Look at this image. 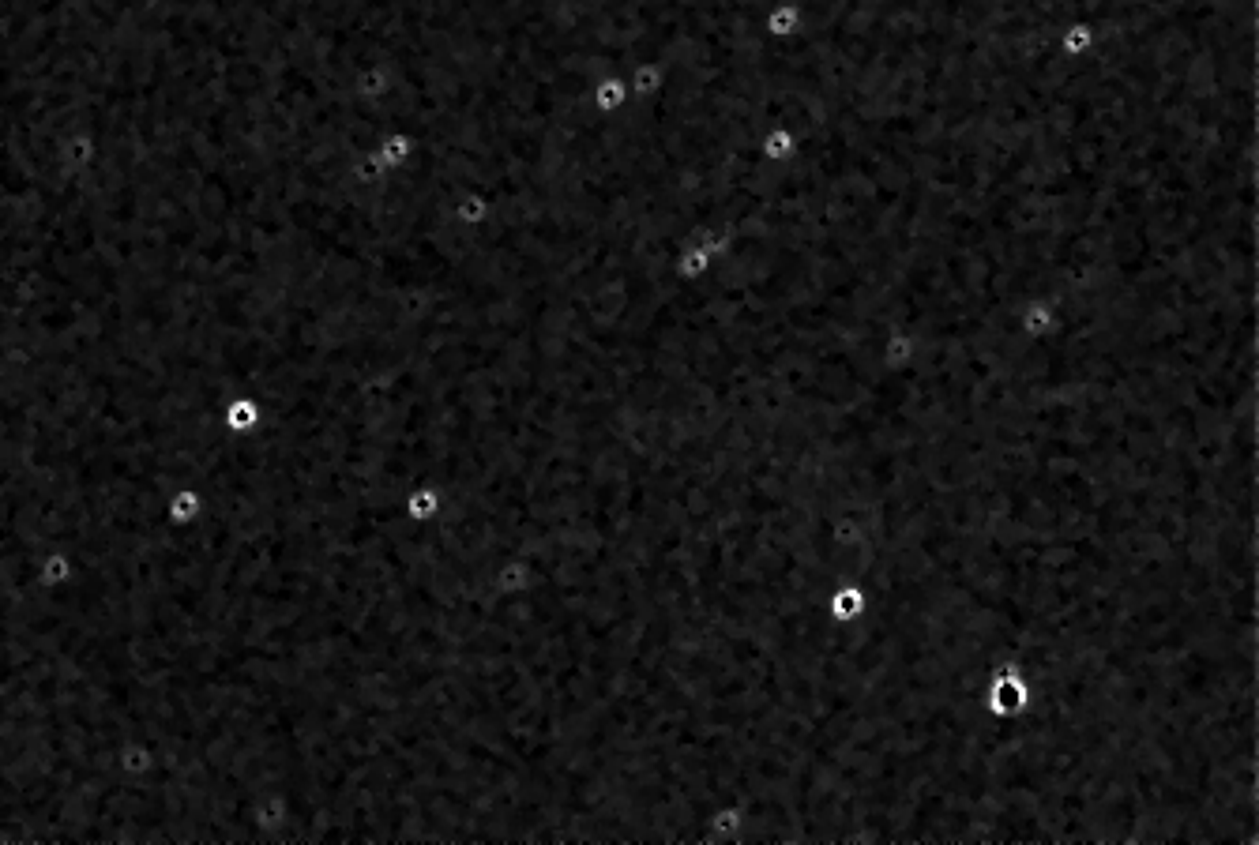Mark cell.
Wrapping results in <instances>:
<instances>
[{
    "label": "cell",
    "instance_id": "1",
    "mask_svg": "<svg viewBox=\"0 0 1259 845\" xmlns=\"http://www.w3.org/2000/svg\"><path fill=\"white\" fill-rule=\"evenodd\" d=\"M985 707L996 718H1023L1030 710V680L1019 665H1000L985 680Z\"/></svg>",
    "mask_w": 1259,
    "mask_h": 845
},
{
    "label": "cell",
    "instance_id": "2",
    "mask_svg": "<svg viewBox=\"0 0 1259 845\" xmlns=\"http://www.w3.org/2000/svg\"><path fill=\"white\" fill-rule=\"evenodd\" d=\"M865 613H869V590L857 583V579H842V583L831 586V594H827V616H831L839 628L861 624Z\"/></svg>",
    "mask_w": 1259,
    "mask_h": 845
},
{
    "label": "cell",
    "instance_id": "3",
    "mask_svg": "<svg viewBox=\"0 0 1259 845\" xmlns=\"http://www.w3.org/2000/svg\"><path fill=\"white\" fill-rule=\"evenodd\" d=\"M801 147V139L793 132L790 124H771V128H763V136L756 139V151L767 158V162H790L793 154Z\"/></svg>",
    "mask_w": 1259,
    "mask_h": 845
},
{
    "label": "cell",
    "instance_id": "4",
    "mask_svg": "<svg viewBox=\"0 0 1259 845\" xmlns=\"http://www.w3.org/2000/svg\"><path fill=\"white\" fill-rule=\"evenodd\" d=\"M707 830L715 842H741L745 834V808L741 804H718L715 812L707 815Z\"/></svg>",
    "mask_w": 1259,
    "mask_h": 845
}]
</instances>
